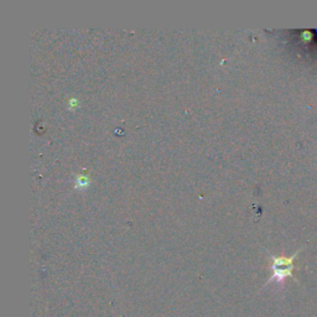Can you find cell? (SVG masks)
<instances>
[{"mask_svg": "<svg viewBox=\"0 0 317 317\" xmlns=\"http://www.w3.org/2000/svg\"><path fill=\"white\" fill-rule=\"evenodd\" d=\"M302 249H304V248H300L298 252L294 253L291 256H276L268 253V255H269L270 258L271 276L269 278V280L265 282L264 287L268 286L271 282H276L280 287H284L286 278L295 279V276H294V270H295V264H294V262H295L296 256L299 255V253L301 252Z\"/></svg>", "mask_w": 317, "mask_h": 317, "instance_id": "obj_1", "label": "cell"}, {"mask_svg": "<svg viewBox=\"0 0 317 317\" xmlns=\"http://www.w3.org/2000/svg\"><path fill=\"white\" fill-rule=\"evenodd\" d=\"M90 184V178L85 174H79L76 179V188H83Z\"/></svg>", "mask_w": 317, "mask_h": 317, "instance_id": "obj_2", "label": "cell"}]
</instances>
